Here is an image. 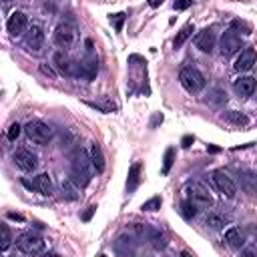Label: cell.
<instances>
[{
	"label": "cell",
	"mask_w": 257,
	"mask_h": 257,
	"mask_svg": "<svg viewBox=\"0 0 257 257\" xmlns=\"http://www.w3.org/2000/svg\"><path fill=\"white\" fill-rule=\"evenodd\" d=\"M78 189H84L92 179V165L88 159V153L82 149H76L70 157V177H68Z\"/></svg>",
	"instance_id": "1"
},
{
	"label": "cell",
	"mask_w": 257,
	"mask_h": 257,
	"mask_svg": "<svg viewBox=\"0 0 257 257\" xmlns=\"http://www.w3.org/2000/svg\"><path fill=\"white\" fill-rule=\"evenodd\" d=\"M179 82H181V86H183L187 92L195 94V92H199V90L205 86V76H203L195 66H185V68H181V72H179Z\"/></svg>",
	"instance_id": "2"
},
{
	"label": "cell",
	"mask_w": 257,
	"mask_h": 257,
	"mask_svg": "<svg viewBox=\"0 0 257 257\" xmlns=\"http://www.w3.org/2000/svg\"><path fill=\"white\" fill-rule=\"evenodd\" d=\"M24 133H26V137H28L32 143H36V145H46V143L54 137L52 126L46 124V122H42V120H30V122L24 126Z\"/></svg>",
	"instance_id": "3"
},
{
	"label": "cell",
	"mask_w": 257,
	"mask_h": 257,
	"mask_svg": "<svg viewBox=\"0 0 257 257\" xmlns=\"http://www.w3.org/2000/svg\"><path fill=\"white\" fill-rule=\"evenodd\" d=\"M187 201H191L197 209L213 207V197H211L209 189L201 183H189L187 185Z\"/></svg>",
	"instance_id": "4"
},
{
	"label": "cell",
	"mask_w": 257,
	"mask_h": 257,
	"mask_svg": "<svg viewBox=\"0 0 257 257\" xmlns=\"http://www.w3.org/2000/svg\"><path fill=\"white\" fill-rule=\"evenodd\" d=\"M76 36H78V32H76V26H74L72 22H60V24L54 28L52 40H54L56 46L68 48V46H72V44L76 42Z\"/></svg>",
	"instance_id": "5"
},
{
	"label": "cell",
	"mask_w": 257,
	"mask_h": 257,
	"mask_svg": "<svg viewBox=\"0 0 257 257\" xmlns=\"http://www.w3.org/2000/svg\"><path fill=\"white\" fill-rule=\"evenodd\" d=\"M16 247H18L22 253H26V255H36V253H40V251L44 249V241H42V237H40L38 233L26 231V233H22V235L16 239Z\"/></svg>",
	"instance_id": "6"
},
{
	"label": "cell",
	"mask_w": 257,
	"mask_h": 257,
	"mask_svg": "<svg viewBox=\"0 0 257 257\" xmlns=\"http://www.w3.org/2000/svg\"><path fill=\"white\" fill-rule=\"evenodd\" d=\"M241 46H243L241 34H239L235 28L229 26V28L223 32V36H221V54H223V56H231V54L239 52Z\"/></svg>",
	"instance_id": "7"
},
{
	"label": "cell",
	"mask_w": 257,
	"mask_h": 257,
	"mask_svg": "<svg viewBox=\"0 0 257 257\" xmlns=\"http://www.w3.org/2000/svg\"><path fill=\"white\" fill-rule=\"evenodd\" d=\"M12 159H14V165L24 173H32L38 167V157L28 149H18Z\"/></svg>",
	"instance_id": "8"
},
{
	"label": "cell",
	"mask_w": 257,
	"mask_h": 257,
	"mask_svg": "<svg viewBox=\"0 0 257 257\" xmlns=\"http://www.w3.org/2000/svg\"><path fill=\"white\" fill-rule=\"evenodd\" d=\"M22 185H24L26 189H30V191H38V193H40V195H44V197H50V195H52V191H54L52 181H50V177H48L46 173L36 175L32 181L22 179Z\"/></svg>",
	"instance_id": "9"
},
{
	"label": "cell",
	"mask_w": 257,
	"mask_h": 257,
	"mask_svg": "<svg viewBox=\"0 0 257 257\" xmlns=\"http://www.w3.org/2000/svg\"><path fill=\"white\" fill-rule=\"evenodd\" d=\"M52 62L56 64V68L62 72V74H68V76H74V74H80V64H76L68 54H64L62 50L54 52L52 56Z\"/></svg>",
	"instance_id": "10"
},
{
	"label": "cell",
	"mask_w": 257,
	"mask_h": 257,
	"mask_svg": "<svg viewBox=\"0 0 257 257\" xmlns=\"http://www.w3.org/2000/svg\"><path fill=\"white\" fill-rule=\"evenodd\" d=\"M213 183H215V187H217L225 197H233V195L237 193L235 181H233L223 169H217V171L213 173Z\"/></svg>",
	"instance_id": "11"
},
{
	"label": "cell",
	"mask_w": 257,
	"mask_h": 257,
	"mask_svg": "<svg viewBox=\"0 0 257 257\" xmlns=\"http://www.w3.org/2000/svg\"><path fill=\"white\" fill-rule=\"evenodd\" d=\"M6 28H8L10 36H20V34L26 32V28H28V16H26L24 12H20V10L12 12L10 18H8Z\"/></svg>",
	"instance_id": "12"
},
{
	"label": "cell",
	"mask_w": 257,
	"mask_h": 257,
	"mask_svg": "<svg viewBox=\"0 0 257 257\" xmlns=\"http://www.w3.org/2000/svg\"><path fill=\"white\" fill-rule=\"evenodd\" d=\"M42 44H44V30H42L40 24H32L28 28V32H26V46L30 50L38 52L42 48Z\"/></svg>",
	"instance_id": "13"
},
{
	"label": "cell",
	"mask_w": 257,
	"mask_h": 257,
	"mask_svg": "<svg viewBox=\"0 0 257 257\" xmlns=\"http://www.w3.org/2000/svg\"><path fill=\"white\" fill-rule=\"evenodd\" d=\"M195 46L201 50V52H211L213 46H215V32L211 28H203L197 38H195Z\"/></svg>",
	"instance_id": "14"
},
{
	"label": "cell",
	"mask_w": 257,
	"mask_h": 257,
	"mask_svg": "<svg viewBox=\"0 0 257 257\" xmlns=\"http://www.w3.org/2000/svg\"><path fill=\"white\" fill-rule=\"evenodd\" d=\"M253 64H255V50L249 46V48L241 50V54H239V58L235 62V70L237 72H247V70L253 68Z\"/></svg>",
	"instance_id": "15"
},
{
	"label": "cell",
	"mask_w": 257,
	"mask_h": 257,
	"mask_svg": "<svg viewBox=\"0 0 257 257\" xmlns=\"http://www.w3.org/2000/svg\"><path fill=\"white\" fill-rule=\"evenodd\" d=\"M82 102H84L86 106L98 110V112H104V114L116 110V102H114L112 98H108V96H100V98H96V100H82Z\"/></svg>",
	"instance_id": "16"
},
{
	"label": "cell",
	"mask_w": 257,
	"mask_h": 257,
	"mask_svg": "<svg viewBox=\"0 0 257 257\" xmlns=\"http://www.w3.org/2000/svg\"><path fill=\"white\" fill-rule=\"evenodd\" d=\"M225 243L233 249H241L245 245V233L239 229V227H231L227 233H225Z\"/></svg>",
	"instance_id": "17"
},
{
	"label": "cell",
	"mask_w": 257,
	"mask_h": 257,
	"mask_svg": "<svg viewBox=\"0 0 257 257\" xmlns=\"http://www.w3.org/2000/svg\"><path fill=\"white\" fill-rule=\"evenodd\" d=\"M235 90L241 96H251L255 92V78L253 76H239L235 80Z\"/></svg>",
	"instance_id": "18"
},
{
	"label": "cell",
	"mask_w": 257,
	"mask_h": 257,
	"mask_svg": "<svg viewBox=\"0 0 257 257\" xmlns=\"http://www.w3.org/2000/svg\"><path fill=\"white\" fill-rule=\"evenodd\" d=\"M88 159H90V165L96 173H102L104 171V155L100 151V147L96 143L90 145V151H88Z\"/></svg>",
	"instance_id": "19"
},
{
	"label": "cell",
	"mask_w": 257,
	"mask_h": 257,
	"mask_svg": "<svg viewBox=\"0 0 257 257\" xmlns=\"http://www.w3.org/2000/svg\"><path fill=\"white\" fill-rule=\"evenodd\" d=\"M96 72H98V62H96V58L90 54V56H86V58L80 62V74H82L86 80H92V78L96 76Z\"/></svg>",
	"instance_id": "20"
},
{
	"label": "cell",
	"mask_w": 257,
	"mask_h": 257,
	"mask_svg": "<svg viewBox=\"0 0 257 257\" xmlns=\"http://www.w3.org/2000/svg\"><path fill=\"white\" fill-rule=\"evenodd\" d=\"M141 171H143V165H141L139 161L131 165L128 177H126V189H128V191H135V189L139 187V183H141Z\"/></svg>",
	"instance_id": "21"
},
{
	"label": "cell",
	"mask_w": 257,
	"mask_h": 257,
	"mask_svg": "<svg viewBox=\"0 0 257 257\" xmlns=\"http://www.w3.org/2000/svg\"><path fill=\"white\" fill-rule=\"evenodd\" d=\"M193 32H195V26H193V24L183 26V28L177 32V36H175V40H173V46H175V48H181V46L187 42V38H189Z\"/></svg>",
	"instance_id": "22"
},
{
	"label": "cell",
	"mask_w": 257,
	"mask_h": 257,
	"mask_svg": "<svg viewBox=\"0 0 257 257\" xmlns=\"http://www.w3.org/2000/svg\"><path fill=\"white\" fill-rule=\"evenodd\" d=\"M60 187H62V197H64V199L74 201V199L78 197V187H76V185H74L70 179H62Z\"/></svg>",
	"instance_id": "23"
},
{
	"label": "cell",
	"mask_w": 257,
	"mask_h": 257,
	"mask_svg": "<svg viewBox=\"0 0 257 257\" xmlns=\"http://www.w3.org/2000/svg\"><path fill=\"white\" fill-rule=\"evenodd\" d=\"M225 120L231 122V124H235V126H245V124H249V116H245V114H241V112H237V110L227 112V114H225Z\"/></svg>",
	"instance_id": "24"
},
{
	"label": "cell",
	"mask_w": 257,
	"mask_h": 257,
	"mask_svg": "<svg viewBox=\"0 0 257 257\" xmlns=\"http://www.w3.org/2000/svg\"><path fill=\"white\" fill-rule=\"evenodd\" d=\"M10 243H12V233H10V229H8L4 223H0V251H6V249L10 247Z\"/></svg>",
	"instance_id": "25"
},
{
	"label": "cell",
	"mask_w": 257,
	"mask_h": 257,
	"mask_svg": "<svg viewBox=\"0 0 257 257\" xmlns=\"http://www.w3.org/2000/svg\"><path fill=\"white\" fill-rule=\"evenodd\" d=\"M211 229H221L225 223H227V219L223 217V215H217V213H211L209 217H207V221H205Z\"/></svg>",
	"instance_id": "26"
},
{
	"label": "cell",
	"mask_w": 257,
	"mask_h": 257,
	"mask_svg": "<svg viewBox=\"0 0 257 257\" xmlns=\"http://www.w3.org/2000/svg\"><path fill=\"white\" fill-rule=\"evenodd\" d=\"M173 163H175V147H169V149L165 151V163H163V175H167V173L171 171V167H173Z\"/></svg>",
	"instance_id": "27"
},
{
	"label": "cell",
	"mask_w": 257,
	"mask_h": 257,
	"mask_svg": "<svg viewBox=\"0 0 257 257\" xmlns=\"http://www.w3.org/2000/svg\"><path fill=\"white\" fill-rule=\"evenodd\" d=\"M151 241H153V247L157 249V251H161V249H165L167 247V241H165V237L159 233V231H155V229H151Z\"/></svg>",
	"instance_id": "28"
},
{
	"label": "cell",
	"mask_w": 257,
	"mask_h": 257,
	"mask_svg": "<svg viewBox=\"0 0 257 257\" xmlns=\"http://www.w3.org/2000/svg\"><path fill=\"white\" fill-rule=\"evenodd\" d=\"M181 215L185 217V219H193L195 215H197V207L191 203V201H183V205H181Z\"/></svg>",
	"instance_id": "29"
},
{
	"label": "cell",
	"mask_w": 257,
	"mask_h": 257,
	"mask_svg": "<svg viewBox=\"0 0 257 257\" xmlns=\"http://www.w3.org/2000/svg\"><path fill=\"white\" fill-rule=\"evenodd\" d=\"M161 205H163V199H161V197H153V199L145 201V203L141 205V209H143V211H159Z\"/></svg>",
	"instance_id": "30"
},
{
	"label": "cell",
	"mask_w": 257,
	"mask_h": 257,
	"mask_svg": "<svg viewBox=\"0 0 257 257\" xmlns=\"http://www.w3.org/2000/svg\"><path fill=\"white\" fill-rule=\"evenodd\" d=\"M124 18H126V14H124V12H118V14H110V22H112V26H114V30H116V32H120V30H122Z\"/></svg>",
	"instance_id": "31"
},
{
	"label": "cell",
	"mask_w": 257,
	"mask_h": 257,
	"mask_svg": "<svg viewBox=\"0 0 257 257\" xmlns=\"http://www.w3.org/2000/svg\"><path fill=\"white\" fill-rule=\"evenodd\" d=\"M231 28H235L239 34H241V30H243V34H251V24H247V22H243V20H235V22L231 24Z\"/></svg>",
	"instance_id": "32"
},
{
	"label": "cell",
	"mask_w": 257,
	"mask_h": 257,
	"mask_svg": "<svg viewBox=\"0 0 257 257\" xmlns=\"http://www.w3.org/2000/svg\"><path fill=\"white\" fill-rule=\"evenodd\" d=\"M20 131H22V126H20L18 122H12L10 128H8V139H10V141H16V139L20 137Z\"/></svg>",
	"instance_id": "33"
},
{
	"label": "cell",
	"mask_w": 257,
	"mask_h": 257,
	"mask_svg": "<svg viewBox=\"0 0 257 257\" xmlns=\"http://www.w3.org/2000/svg\"><path fill=\"white\" fill-rule=\"evenodd\" d=\"M191 4H193V0H175L173 8H175V10H187Z\"/></svg>",
	"instance_id": "34"
},
{
	"label": "cell",
	"mask_w": 257,
	"mask_h": 257,
	"mask_svg": "<svg viewBox=\"0 0 257 257\" xmlns=\"http://www.w3.org/2000/svg\"><path fill=\"white\" fill-rule=\"evenodd\" d=\"M94 211H96V205H90V207L82 213V221H90V219H92V215H94Z\"/></svg>",
	"instance_id": "35"
},
{
	"label": "cell",
	"mask_w": 257,
	"mask_h": 257,
	"mask_svg": "<svg viewBox=\"0 0 257 257\" xmlns=\"http://www.w3.org/2000/svg\"><path fill=\"white\" fill-rule=\"evenodd\" d=\"M40 72H42V74H46V76H50V78H54V76H56V72H54L50 66H46V64H40Z\"/></svg>",
	"instance_id": "36"
},
{
	"label": "cell",
	"mask_w": 257,
	"mask_h": 257,
	"mask_svg": "<svg viewBox=\"0 0 257 257\" xmlns=\"http://www.w3.org/2000/svg\"><path fill=\"white\" fill-rule=\"evenodd\" d=\"M191 143H193V137H191V135L183 137V147H185V149H187V147H191Z\"/></svg>",
	"instance_id": "37"
},
{
	"label": "cell",
	"mask_w": 257,
	"mask_h": 257,
	"mask_svg": "<svg viewBox=\"0 0 257 257\" xmlns=\"http://www.w3.org/2000/svg\"><path fill=\"white\" fill-rule=\"evenodd\" d=\"M8 217H10V219H16V221H24V217H22L20 213H8Z\"/></svg>",
	"instance_id": "38"
},
{
	"label": "cell",
	"mask_w": 257,
	"mask_h": 257,
	"mask_svg": "<svg viewBox=\"0 0 257 257\" xmlns=\"http://www.w3.org/2000/svg\"><path fill=\"white\" fill-rule=\"evenodd\" d=\"M161 4H163V0H149V6H153V8H157Z\"/></svg>",
	"instance_id": "39"
},
{
	"label": "cell",
	"mask_w": 257,
	"mask_h": 257,
	"mask_svg": "<svg viewBox=\"0 0 257 257\" xmlns=\"http://www.w3.org/2000/svg\"><path fill=\"white\" fill-rule=\"evenodd\" d=\"M4 2H10V0H4Z\"/></svg>",
	"instance_id": "40"
}]
</instances>
